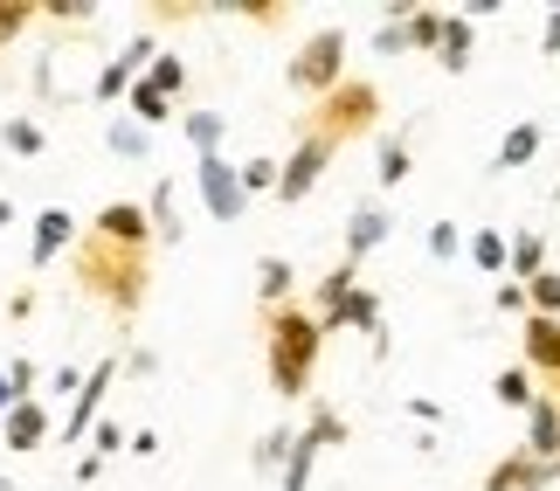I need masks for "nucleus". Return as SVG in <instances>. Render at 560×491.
<instances>
[{
  "label": "nucleus",
  "mask_w": 560,
  "mask_h": 491,
  "mask_svg": "<svg viewBox=\"0 0 560 491\" xmlns=\"http://www.w3.org/2000/svg\"><path fill=\"white\" fill-rule=\"evenodd\" d=\"M553 201H560V180H553Z\"/></svg>",
  "instance_id": "09e8293b"
},
{
  "label": "nucleus",
  "mask_w": 560,
  "mask_h": 491,
  "mask_svg": "<svg viewBox=\"0 0 560 491\" xmlns=\"http://www.w3.org/2000/svg\"><path fill=\"white\" fill-rule=\"evenodd\" d=\"M443 21H450V14H436V8H408V49L436 56V49H443Z\"/></svg>",
  "instance_id": "bb28decb"
},
{
  "label": "nucleus",
  "mask_w": 560,
  "mask_h": 491,
  "mask_svg": "<svg viewBox=\"0 0 560 491\" xmlns=\"http://www.w3.org/2000/svg\"><path fill=\"white\" fill-rule=\"evenodd\" d=\"M387 236H395V215H387L381 201H353V215H347V256H339V264H353V270H360Z\"/></svg>",
  "instance_id": "9d476101"
},
{
  "label": "nucleus",
  "mask_w": 560,
  "mask_h": 491,
  "mask_svg": "<svg viewBox=\"0 0 560 491\" xmlns=\"http://www.w3.org/2000/svg\"><path fill=\"white\" fill-rule=\"evenodd\" d=\"M318 353H326V332H318L312 305H277L264 312V374L284 401H305L312 395V374H318Z\"/></svg>",
  "instance_id": "f03ea898"
},
{
  "label": "nucleus",
  "mask_w": 560,
  "mask_h": 491,
  "mask_svg": "<svg viewBox=\"0 0 560 491\" xmlns=\"http://www.w3.org/2000/svg\"><path fill=\"white\" fill-rule=\"evenodd\" d=\"M339 160V145L326 139V132H298V145H291V160H284V180H277V201L284 208H298L318 187V174Z\"/></svg>",
  "instance_id": "423d86ee"
},
{
  "label": "nucleus",
  "mask_w": 560,
  "mask_h": 491,
  "mask_svg": "<svg viewBox=\"0 0 560 491\" xmlns=\"http://www.w3.org/2000/svg\"><path fill=\"white\" fill-rule=\"evenodd\" d=\"M49 436H56V422H49V401H14V409H8V422H0V443H8L14 457H35Z\"/></svg>",
  "instance_id": "f8f14e48"
},
{
  "label": "nucleus",
  "mask_w": 560,
  "mask_h": 491,
  "mask_svg": "<svg viewBox=\"0 0 560 491\" xmlns=\"http://www.w3.org/2000/svg\"><path fill=\"white\" fill-rule=\"evenodd\" d=\"M553 484H560V464L533 457V451H505L485 471V491H553Z\"/></svg>",
  "instance_id": "1a4fd4ad"
},
{
  "label": "nucleus",
  "mask_w": 560,
  "mask_h": 491,
  "mask_svg": "<svg viewBox=\"0 0 560 491\" xmlns=\"http://www.w3.org/2000/svg\"><path fill=\"white\" fill-rule=\"evenodd\" d=\"M491 395H499L505 401V409H533V401H540V388H533V374L526 367H499V374H491Z\"/></svg>",
  "instance_id": "a878e982"
},
{
  "label": "nucleus",
  "mask_w": 560,
  "mask_h": 491,
  "mask_svg": "<svg viewBox=\"0 0 560 491\" xmlns=\"http://www.w3.org/2000/svg\"><path fill=\"white\" fill-rule=\"evenodd\" d=\"M153 222L145 201H104L91 229L77 236V291H91L118 326H132L153 291Z\"/></svg>",
  "instance_id": "f257e3e1"
},
{
  "label": "nucleus",
  "mask_w": 560,
  "mask_h": 491,
  "mask_svg": "<svg viewBox=\"0 0 560 491\" xmlns=\"http://www.w3.org/2000/svg\"><path fill=\"white\" fill-rule=\"evenodd\" d=\"M520 347H526V374L560 381V318L526 312V318H520Z\"/></svg>",
  "instance_id": "ddd939ff"
},
{
  "label": "nucleus",
  "mask_w": 560,
  "mask_h": 491,
  "mask_svg": "<svg viewBox=\"0 0 560 491\" xmlns=\"http://www.w3.org/2000/svg\"><path fill=\"white\" fill-rule=\"evenodd\" d=\"M194 195H201V208H208L214 222H243V208H249V195H243V166L222 160V153L194 160Z\"/></svg>",
  "instance_id": "39448f33"
},
{
  "label": "nucleus",
  "mask_w": 560,
  "mask_h": 491,
  "mask_svg": "<svg viewBox=\"0 0 560 491\" xmlns=\"http://www.w3.org/2000/svg\"><path fill=\"white\" fill-rule=\"evenodd\" d=\"M540 270H553V264H547V236H540V229H520V236H512V264H505V277H512V284H533Z\"/></svg>",
  "instance_id": "aec40b11"
},
{
  "label": "nucleus",
  "mask_w": 560,
  "mask_h": 491,
  "mask_svg": "<svg viewBox=\"0 0 560 491\" xmlns=\"http://www.w3.org/2000/svg\"><path fill=\"white\" fill-rule=\"evenodd\" d=\"M312 464H318V443L298 430L291 443V457H284V471H277V491H312Z\"/></svg>",
  "instance_id": "5701e85b"
},
{
  "label": "nucleus",
  "mask_w": 560,
  "mask_h": 491,
  "mask_svg": "<svg viewBox=\"0 0 560 491\" xmlns=\"http://www.w3.org/2000/svg\"><path fill=\"white\" fill-rule=\"evenodd\" d=\"M547 153V132L533 118H520V125H505V139H499V153H491V166H499V174H520V166H533Z\"/></svg>",
  "instance_id": "4468645a"
},
{
  "label": "nucleus",
  "mask_w": 560,
  "mask_h": 491,
  "mask_svg": "<svg viewBox=\"0 0 560 491\" xmlns=\"http://www.w3.org/2000/svg\"><path fill=\"white\" fill-rule=\"evenodd\" d=\"M553 401H560V381H553Z\"/></svg>",
  "instance_id": "8fccbe9b"
},
{
  "label": "nucleus",
  "mask_w": 560,
  "mask_h": 491,
  "mask_svg": "<svg viewBox=\"0 0 560 491\" xmlns=\"http://www.w3.org/2000/svg\"><path fill=\"white\" fill-rule=\"evenodd\" d=\"M187 145H194V160H208V153H222V139H229V118L222 112H187Z\"/></svg>",
  "instance_id": "4be33fe9"
},
{
  "label": "nucleus",
  "mask_w": 560,
  "mask_h": 491,
  "mask_svg": "<svg viewBox=\"0 0 560 491\" xmlns=\"http://www.w3.org/2000/svg\"><path fill=\"white\" fill-rule=\"evenodd\" d=\"M145 83H153L160 97H174V104H180V91H187V62H180V56H153V70H145Z\"/></svg>",
  "instance_id": "473e14b6"
},
{
  "label": "nucleus",
  "mask_w": 560,
  "mask_h": 491,
  "mask_svg": "<svg viewBox=\"0 0 560 491\" xmlns=\"http://www.w3.org/2000/svg\"><path fill=\"white\" fill-rule=\"evenodd\" d=\"M540 56H560V8H547V28H540Z\"/></svg>",
  "instance_id": "37998d69"
},
{
  "label": "nucleus",
  "mask_w": 560,
  "mask_h": 491,
  "mask_svg": "<svg viewBox=\"0 0 560 491\" xmlns=\"http://www.w3.org/2000/svg\"><path fill=\"white\" fill-rule=\"evenodd\" d=\"M464 256H470L485 277H505V264H512V236H505V229H478V236H464Z\"/></svg>",
  "instance_id": "412c9836"
},
{
  "label": "nucleus",
  "mask_w": 560,
  "mask_h": 491,
  "mask_svg": "<svg viewBox=\"0 0 560 491\" xmlns=\"http://www.w3.org/2000/svg\"><path fill=\"white\" fill-rule=\"evenodd\" d=\"M305 436L318 443V451H339V443H347L353 430H347V416H339L332 401H312V416H305Z\"/></svg>",
  "instance_id": "393cba45"
},
{
  "label": "nucleus",
  "mask_w": 560,
  "mask_h": 491,
  "mask_svg": "<svg viewBox=\"0 0 560 491\" xmlns=\"http://www.w3.org/2000/svg\"><path fill=\"white\" fill-rule=\"evenodd\" d=\"M28 21H35V0H0V49L28 35Z\"/></svg>",
  "instance_id": "f704fd0d"
},
{
  "label": "nucleus",
  "mask_w": 560,
  "mask_h": 491,
  "mask_svg": "<svg viewBox=\"0 0 560 491\" xmlns=\"http://www.w3.org/2000/svg\"><path fill=\"white\" fill-rule=\"evenodd\" d=\"M104 145H112L118 160H145L153 132H145V125H132V118H118V125H104Z\"/></svg>",
  "instance_id": "c85d7f7f"
},
{
  "label": "nucleus",
  "mask_w": 560,
  "mask_h": 491,
  "mask_svg": "<svg viewBox=\"0 0 560 491\" xmlns=\"http://www.w3.org/2000/svg\"><path fill=\"white\" fill-rule=\"evenodd\" d=\"M491 305H499L505 318H526L533 305H526V284H512V277H499V291H491Z\"/></svg>",
  "instance_id": "4c0bfd02"
},
{
  "label": "nucleus",
  "mask_w": 560,
  "mask_h": 491,
  "mask_svg": "<svg viewBox=\"0 0 560 491\" xmlns=\"http://www.w3.org/2000/svg\"><path fill=\"white\" fill-rule=\"evenodd\" d=\"M125 97H132V118H139V125H166V118H174V97H160V91H153L145 77H139V83H132Z\"/></svg>",
  "instance_id": "7c9ffc66"
},
{
  "label": "nucleus",
  "mask_w": 560,
  "mask_h": 491,
  "mask_svg": "<svg viewBox=\"0 0 560 491\" xmlns=\"http://www.w3.org/2000/svg\"><path fill=\"white\" fill-rule=\"evenodd\" d=\"M526 305L540 312V318H560V270H540V277H533V284H526Z\"/></svg>",
  "instance_id": "72a5a7b5"
},
{
  "label": "nucleus",
  "mask_w": 560,
  "mask_h": 491,
  "mask_svg": "<svg viewBox=\"0 0 560 491\" xmlns=\"http://www.w3.org/2000/svg\"><path fill=\"white\" fill-rule=\"evenodd\" d=\"M229 14H249L256 28H277V21H284V0H222Z\"/></svg>",
  "instance_id": "e433bc0d"
},
{
  "label": "nucleus",
  "mask_w": 560,
  "mask_h": 491,
  "mask_svg": "<svg viewBox=\"0 0 560 491\" xmlns=\"http://www.w3.org/2000/svg\"><path fill=\"white\" fill-rule=\"evenodd\" d=\"M35 14H56V21H91L97 0H35Z\"/></svg>",
  "instance_id": "58836bf2"
},
{
  "label": "nucleus",
  "mask_w": 560,
  "mask_h": 491,
  "mask_svg": "<svg viewBox=\"0 0 560 491\" xmlns=\"http://www.w3.org/2000/svg\"><path fill=\"white\" fill-rule=\"evenodd\" d=\"M353 284H360V270H353V264H332L326 277H318V291H312V297H318L312 312H332V305H339V297H347Z\"/></svg>",
  "instance_id": "2f4dec72"
},
{
  "label": "nucleus",
  "mask_w": 560,
  "mask_h": 491,
  "mask_svg": "<svg viewBox=\"0 0 560 491\" xmlns=\"http://www.w3.org/2000/svg\"><path fill=\"white\" fill-rule=\"evenodd\" d=\"M374 125H381V83L374 77H347L332 97L312 104V118L298 125V132H326L332 145H347L360 132H374Z\"/></svg>",
  "instance_id": "7ed1b4c3"
},
{
  "label": "nucleus",
  "mask_w": 560,
  "mask_h": 491,
  "mask_svg": "<svg viewBox=\"0 0 560 491\" xmlns=\"http://www.w3.org/2000/svg\"><path fill=\"white\" fill-rule=\"evenodd\" d=\"M8 222H14V201H8V195H0V229H8Z\"/></svg>",
  "instance_id": "49530a36"
},
{
  "label": "nucleus",
  "mask_w": 560,
  "mask_h": 491,
  "mask_svg": "<svg viewBox=\"0 0 560 491\" xmlns=\"http://www.w3.org/2000/svg\"><path fill=\"white\" fill-rule=\"evenodd\" d=\"M0 145H8L14 160H35L42 145H49V132H42L35 118H8V125H0Z\"/></svg>",
  "instance_id": "cd10ccee"
},
{
  "label": "nucleus",
  "mask_w": 560,
  "mask_h": 491,
  "mask_svg": "<svg viewBox=\"0 0 560 491\" xmlns=\"http://www.w3.org/2000/svg\"><path fill=\"white\" fill-rule=\"evenodd\" d=\"M112 381H118V360H97V367L83 374V388H77V401H70V416H62V430H56L62 443H70V451L97 430V409H104V395H112Z\"/></svg>",
  "instance_id": "6e6552de"
},
{
  "label": "nucleus",
  "mask_w": 560,
  "mask_h": 491,
  "mask_svg": "<svg viewBox=\"0 0 560 491\" xmlns=\"http://www.w3.org/2000/svg\"><path fill=\"white\" fill-rule=\"evenodd\" d=\"M83 374H91V367H83ZM83 374H77V367H56L49 388H56V395H77V388H83Z\"/></svg>",
  "instance_id": "c03bdc74"
},
{
  "label": "nucleus",
  "mask_w": 560,
  "mask_h": 491,
  "mask_svg": "<svg viewBox=\"0 0 560 491\" xmlns=\"http://www.w3.org/2000/svg\"><path fill=\"white\" fill-rule=\"evenodd\" d=\"M8 388H14V401H35V360L28 353L8 360Z\"/></svg>",
  "instance_id": "ea45409f"
},
{
  "label": "nucleus",
  "mask_w": 560,
  "mask_h": 491,
  "mask_svg": "<svg viewBox=\"0 0 560 491\" xmlns=\"http://www.w3.org/2000/svg\"><path fill=\"white\" fill-rule=\"evenodd\" d=\"M429 256H436V264L464 256V229H457V222H429Z\"/></svg>",
  "instance_id": "c9c22d12"
},
{
  "label": "nucleus",
  "mask_w": 560,
  "mask_h": 491,
  "mask_svg": "<svg viewBox=\"0 0 560 491\" xmlns=\"http://www.w3.org/2000/svg\"><path fill=\"white\" fill-rule=\"evenodd\" d=\"M145 222H153V243H187V222H180V180H153V195H145Z\"/></svg>",
  "instance_id": "2eb2a0df"
},
{
  "label": "nucleus",
  "mask_w": 560,
  "mask_h": 491,
  "mask_svg": "<svg viewBox=\"0 0 560 491\" xmlns=\"http://www.w3.org/2000/svg\"><path fill=\"white\" fill-rule=\"evenodd\" d=\"M277 180H284V160H270V153L243 160V195H249V201H256V195H277Z\"/></svg>",
  "instance_id": "c756f323"
},
{
  "label": "nucleus",
  "mask_w": 560,
  "mask_h": 491,
  "mask_svg": "<svg viewBox=\"0 0 560 491\" xmlns=\"http://www.w3.org/2000/svg\"><path fill=\"white\" fill-rule=\"evenodd\" d=\"M91 443H97V457H112L125 436H118V422H97V430H91Z\"/></svg>",
  "instance_id": "79ce46f5"
},
{
  "label": "nucleus",
  "mask_w": 560,
  "mask_h": 491,
  "mask_svg": "<svg viewBox=\"0 0 560 491\" xmlns=\"http://www.w3.org/2000/svg\"><path fill=\"white\" fill-rule=\"evenodd\" d=\"M256 297H264V312L298 305V264L291 256H256Z\"/></svg>",
  "instance_id": "dca6fc26"
},
{
  "label": "nucleus",
  "mask_w": 560,
  "mask_h": 491,
  "mask_svg": "<svg viewBox=\"0 0 560 491\" xmlns=\"http://www.w3.org/2000/svg\"><path fill=\"white\" fill-rule=\"evenodd\" d=\"M77 236H83V229H77L70 208H42L35 229H28V264H35V270H49L62 249H77Z\"/></svg>",
  "instance_id": "9b49d317"
},
{
  "label": "nucleus",
  "mask_w": 560,
  "mask_h": 491,
  "mask_svg": "<svg viewBox=\"0 0 560 491\" xmlns=\"http://www.w3.org/2000/svg\"><path fill=\"white\" fill-rule=\"evenodd\" d=\"M520 451L560 464V401H553V395H540V401L526 409V443H520Z\"/></svg>",
  "instance_id": "f3484780"
},
{
  "label": "nucleus",
  "mask_w": 560,
  "mask_h": 491,
  "mask_svg": "<svg viewBox=\"0 0 560 491\" xmlns=\"http://www.w3.org/2000/svg\"><path fill=\"white\" fill-rule=\"evenodd\" d=\"M0 491H14V478H8V471H0Z\"/></svg>",
  "instance_id": "de8ad7c7"
},
{
  "label": "nucleus",
  "mask_w": 560,
  "mask_h": 491,
  "mask_svg": "<svg viewBox=\"0 0 560 491\" xmlns=\"http://www.w3.org/2000/svg\"><path fill=\"white\" fill-rule=\"evenodd\" d=\"M470 49H478V21H470V14H450V21H443V49H436V62H443L450 77H464V70H470Z\"/></svg>",
  "instance_id": "a211bd4d"
},
{
  "label": "nucleus",
  "mask_w": 560,
  "mask_h": 491,
  "mask_svg": "<svg viewBox=\"0 0 560 491\" xmlns=\"http://www.w3.org/2000/svg\"><path fill=\"white\" fill-rule=\"evenodd\" d=\"M291 91L298 97H332L339 83H347V28H312L305 42H298V56H291Z\"/></svg>",
  "instance_id": "20e7f679"
},
{
  "label": "nucleus",
  "mask_w": 560,
  "mask_h": 491,
  "mask_svg": "<svg viewBox=\"0 0 560 491\" xmlns=\"http://www.w3.org/2000/svg\"><path fill=\"white\" fill-rule=\"evenodd\" d=\"M312 318H318V332H326V339L353 326V332H368V339H374V360L387 353V318H381V291H368V284H353V291L339 297L332 312H312Z\"/></svg>",
  "instance_id": "0eeeda50"
},
{
  "label": "nucleus",
  "mask_w": 560,
  "mask_h": 491,
  "mask_svg": "<svg viewBox=\"0 0 560 491\" xmlns=\"http://www.w3.org/2000/svg\"><path fill=\"white\" fill-rule=\"evenodd\" d=\"M408 174H416L408 139H401V132H381V139H374V180H381V187H401Z\"/></svg>",
  "instance_id": "6ab92c4d"
},
{
  "label": "nucleus",
  "mask_w": 560,
  "mask_h": 491,
  "mask_svg": "<svg viewBox=\"0 0 560 491\" xmlns=\"http://www.w3.org/2000/svg\"><path fill=\"white\" fill-rule=\"evenodd\" d=\"M291 443H298V430H291V422H277V430H264V436H256V471H264V478H277V471H284V457H291Z\"/></svg>",
  "instance_id": "b1692460"
},
{
  "label": "nucleus",
  "mask_w": 560,
  "mask_h": 491,
  "mask_svg": "<svg viewBox=\"0 0 560 491\" xmlns=\"http://www.w3.org/2000/svg\"><path fill=\"white\" fill-rule=\"evenodd\" d=\"M8 409H14V388H8V367H0V422H8Z\"/></svg>",
  "instance_id": "a18cd8bd"
},
{
  "label": "nucleus",
  "mask_w": 560,
  "mask_h": 491,
  "mask_svg": "<svg viewBox=\"0 0 560 491\" xmlns=\"http://www.w3.org/2000/svg\"><path fill=\"white\" fill-rule=\"evenodd\" d=\"M408 416H416V422H429V430H436V422H443V401H429V395H416V401H408Z\"/></svg>",
  "instance_id": "a19ab883"
}]
</instances>
